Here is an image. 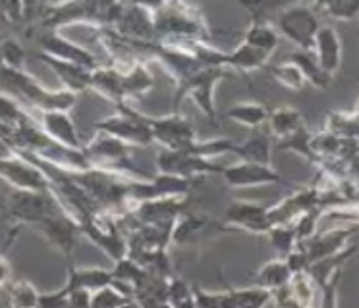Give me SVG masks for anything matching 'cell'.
<instances>
[{
    "instance_id": "36",
    "label": "cell",
    "mask_w": 359,
    "mask_h": 308,
    "mask_svg": "<svg viewBox=\"0 0 359 308\" xmlns=\"http://www.w3.org/2000/svg\"><path fill=\"white\" fill-rule=\"evenodd\" d=\"M313 8L338 22H350L359 15V0H313Z\"/></svg>"
},
{
    "instance_id": "21",
    "label": "cell",
    "mask_w": 359,
    "mask_h": 308,
    "mask_svg": "<svg viewBox=\"0 0 359 308\" xmlns=\"http://www.w3.org/2000/svg\"><path fill=\"white\" fill-rule=\"evenodd\" d=\"M122 79H124V71L116 66H97L95 69H91L89 89L99 92L101 97L114 102V104H122V102H126Z\"/></svg>"
},
{
    "instance_id": "17",
    "label": "cell",
    "mask_w": 359,
    "mask_h": 308,
    "mask_svg": "<svg viewBox=\"0 0 359 308\" xmlns=\"http://www.w3.org/2000/svg\"><path fill=\"white\" fill-rule=\"evenodd\" d=\"M39 123L43 131L48 137L60 143V145L74 148V150H83V141L79 137L78 127L68 114V110H45L39 112Z\"/></svg>"
},
{
    "instance_id": "29",
    "label": "cell",
    "mask_w": 359,
    "mask_h": 308,
    "mask_svg": "<svg viewBox=\"0 0 359 308\" xmlns=\"http://www.w3.org/2000/svg\"><path fill=\"white\" fill-rule=\"evenodd\" d=\"M304 125L305 120L302 112L292 106H282L273 110L271 115H269V122H266V127L271 131V135L278 139V141L290 137L292 133L302 130Z\"/></svg>"
},
{
    "instance_id": "2",
    "label": "cell",
    "mask_w": 359,
    "mask_h": 308,
    "mask_svg": "<svg viewBox=\"0 0 359 308\" xmlns=\"http://www.w3.org/2000/svg\"><path fill=\"white\" fill-rule=\"evenodd\" d=\"M0 87L2 91L8 92L10 97H14L20 102H24L29 108H35L37 112L45 110H68L76 104L78 94L68 91V89H47L45 85H41L32 74H27L24 69L16 68H0Z\"/></svg>"
},
{
    "instance_id": "5",
    "label": "cell",
    "mask_w": 359,
    "mask_h": 308,
    "mask_svg": "<svg viewBox=\"0 0 359 308\" xmlns=\"http://www.w3.org/2000/svg\"><path fill=\"white\" fill-rule=\"evenodd\" d=\"M60 204L56 202L53 192L29 191V189H12L4 200V212L12 223V237H16L22 227H37L45 218L56 212Z\"/></svg>"
},
{
    "instance_id": "24",
    "label": "cell",
    "mask_w": 359,
    "mask_h": 308,
    "mask_svg": "<svg viewBox=\"0 0 359 308\" xmlns=\"http://www.w3.org/2000/svg\"><path fill=\"white\" fill-rule=\"evenodd\" d=\"M112 270L97 268V266H70L66 274V284L64 287L70 289H87L95 291L102 285L112 284Z\"/></svg>"
},
{
    "instance_id": "18",
    "label": "cell",
    "mask_w": 359,
    "mask_h": 308,
    "mask_svg": "<svg viewBox=\"0 0 359 308\" xmlns=\"http://www.w3.org/2000/svg\"><path fill=\"white\" fill-rule=\"evenodd\" d=\"M311 52L315 54L320 68L325 69L328 76L334 77L336 71L342 66V38L338 35V31L330 25H320Z\"/></svg>"
},
{
    "instance_id": "48",
    "label": "cell",
    "mask_w": 359,
    "mask_h": 308,
    "mask_svg": "<svg viewBox=\"0 0 359 308\" xmlns=\"http://www.w3.org/2000/svg\"><path fill=\"white\" fill-rule=\"evenodd\" d=\"M60 2H66V0H47V6H56Z\"/></svg>"
},
{
    "instance_id": "8",
    "label": "cell",
    "mask_w": 359,
    "mask_h": 308,
    "mask_svg": "<svg viewBox=\"0 0 359 308\" xmlns=\"http://www.w3.org/2000/svg\"><path fill=\"white\" fill-rule=\"evenodd\" d=\"M156 168L164 174L186 177V179H201L205 176H220L224 166H219L217 162L196 153L194 148L188 150H166L156 156Z\"/></svg>"
},
{
    "instance_id": "20",
    "label": "cell",
    "mask_w": 359,
    "mask_h": 308,
    "mask_svg": "<svg viewBox=\"0 0 359 308\" xmlns=\"http://www.w3.org/2000/svg\"><path fill=\"white\" fill-rule=\"evenodd\" d=\"M39 58L47 64L50 71H55L56 77L62 81L64 89L76 92V94L89 89V85H91V69L83 68L79 64H74V62L58 60L55 56H48L45 52H39Z\"/></svg>"
},
{
    "instance_id": "23",
    "label": "cell",
    "mask_w": 359,
    "mask_h": 308,
    "mask_svg": "<svg viewBox=\"0 0 359 308\" xmlns=\"http://www.w3.org/2000/svg\"><path fill=\"white\" fill-rule=\"evenodd\" d=\"M273 58V54L259 50L255 46L248 43H240L234 50H230L226 56V68L238 74H250L255 69H263L269 66V60Z\"/></svg>"
},
{
    "instance_id": "31",
    "label": "cell",
    "mask_w": 359,
    "mask_h": 308,
    "mask_svg": "<svg viewBox=\"0 0 359 308\" xmlns=\"http://www.w3.org/2000/svg\"><path fill=\"white\" fill-rule=\"evenodd\" d=\"M290 277H292V272H290L288 264H286V258L278 256V258H273V260H266L257 270L253 284L261 285L269 291H276V289H280V287L288 284Z\"/></svg>"
},
{
    "instance_id": "14",
    "label": "cell",
    "mask_w": 359,
    "mask_h": 308,
    "mask_svg": "<svg viewBox=\"0 0 359 308\" xmlns=\"http://www.w3.org/2000/svg\"><path fill=\"white\" fill-rule=\"evenodd\" d=\"M224 225L230 230L248 231L253 235H266V231L273 227L269 218V206L248 200H238L226 208Z\"/></svg>"
},
{
    "instance_id": "19",
    "label": "cell",
    "mask_w": 359,
    "mask_h": 308,
    "mask_svg": "<svg viewBox=\"0 0 359 308\" xmlns=\"http://www.w3.org/2000/svg\"><path fill=\"white\" fill-rule=\"evenodd\" d=\"M112 29L130 41H155V27H153V14L143 8L124 6L122 15Z\"/></svg>"
},
{
    "instance_id": "41",
    "label": "cell",
    "mask_w": 359,
    "mask_h": 308,
    "mask_svg": "<svg viewBox=\"0 0 359 308\" xmlns=\"http://www.w3.org/2000/svg\"><path fill=\"white\" fill-rule=\"evenodd\" d=\"M327 130L342 139H358L359 141V118L353 112H332L328 114Z\"/></svg>"
},
{
    "instance_id": "51",
    "label": "cell",
    "mask_w": 359,
    "mask_h": 308,
    "mask_svg": "<svg viewBox=\"0 0 359 308\" xmlns=\"http://www.w3.org/2000/svg\"><path fill=\"white\" fill-rule=\"evenodd\" d=\"M236 2H240V0H236Z\"/></svg>"
},
{
    "instance_id": "27",
    "label": "cell",
    "mask_w": 359,
    "mask_h": 308,
    "mask_svg": "<svg viewBox=\"0 0 359 308\" xmlns=\"http://www.w3.org/2000/svg\"><path fill=\"white\" fill-rule=\"evenodd\" d=\"M358 253V246L355 245H348L342 251H338V253L330 254V256H325V258H320V260H315L309 264V276L313 277V281L317 284V287H323V285L327 284L330 277L334 276L336 272H340L342 266L346 262L351 260V256Z\"/></svg>"
},
{
    "instance_id": "1",
    "label": "cell",
    "mask_w": 359,
    "mask_h": 308,
    "mask_svg": "<svg viewBox=\"0 0 359 308\" xmlns=\"http://www.w3.org/2000/svg\"><path fill=\"white\" fill-rule=\"evenodd\" d=\"M120 0H66L56 6H45L41 25L45 29H60L66 25L86 23L97 29L114 27L122 15Z\"/></svg>"
},
{
    "instance_id": "46",
    "label": "cell",
    "mask_w": 359,
    "mask_h": 308,
    "mask_svg": "<svg viewBox=\"0 0 359 308\" xmlns=\"http://www.w3.org/2000/svg\"><path fill=\"white\" fill-rule=\"evenodd\" d=\"M166 0H120V4L124 6H135V8H143L147 10L151 14H155L158 8L163 6Z\"/></svg>"
},
{
    "instance_id": "10",
    "label": "cell",
    "mask_w": 359,
    "mask_h": 308,
    "mask_svg": "<svg viewBox=\"0 0 359 308\" xmlns=\"http://www.w3.org/2000/svg\"><path fill=\"white\" fill-rule=\"evenodd\" d=\"M0 179L12 189H29V191L48 189V179L43 174V169L16 150L0 158Z\"/></svg>"
},
{
    "instance_id": "16",
    "label": "cell",
    "mask_w": 359,
    "mask_h": 308,
    "mask_svg": "<svg viewBox=\"0 0 359 308\" xmlns=\"http://www.w3.org/2000/svg\"><path fill=\"white\" fill-rule=\"evenodd\" d=\"M353 235V225L351 223H334V225H325L323 230L309 237L299 245L309 256V262L320 260L325 256L342 251L350 245V239Z\"/></svg>"
},
{
    "instance_id": "4",
    "label": "cell",
    "mask_w": 359,
    "mask_h": 308,
    "mask_svg": "<svg viewBox=\"0 0 359 308\" xmlns=\"http://www.w3.org/2000/svg\"><path fill=\"white\" fill-rule=\"evenodd\" d=\"M232 74V69L224 66H207L197 69L186 79L176 83L174 99H172V112H180V104L186 99L196 102V106L201 110V114L217 123V106H215V89L220 81H224Z\"/></svg>"
},
{
    "instance_id": "32",
    "label": "cell",
    "mask_w": 359,
    "mask_h": 308,
    "mask_svg": "<svg viewBox=\"0 0 359 308\" xmlns=\"http://www.w3.org/2000/svg\"><path fill=\"white\" fill-rule=\"evenodd\" d=\"M228 308H259L273 302V291L261 285H250L243 289H226Z\"/></svg>"
},
{
    "instance_id": "43",
    "label": "cell",
    "mask_w": 359,
    "mask_h": 308,
    "mask_svg": "<svg viewBox=\"0 0 359 308\" xmlns=\"http://www.w3.org/2000/svg\"><path fill=\"white\" fill-rule=\"evenodd\" d=\"M0 58H2V66L6 68L24 69L25 66V50L20 41L14 37H6L0 41Z\"/></svg>"
},
{
    "instance_id": "22",
    "label": "cell",
    "mask_w": 359,
    "mask_h": 308,
    "mask_svg": "<svg viewBox=\"0 0 359 308\" xmlns=\"http://www.w3.org/2000/svg\"><path fill=\"white\" fill-rule=\"evenodd\" d=\"M273 135L269 127L253 130L251 135L242 143H236L232 154H236L240 160L261 162V164H271V154H273Z\"/></svg>"
},
{
    "instance_id": "49",
    "label": "cell",
    "mask_w": 359,
    "mask_h": 308,
    "mask_svg": "<svg viewBox=\"0 0 359 308\" xmlns=\"http://www.w3.org/2000/svg\"><path fill=\"white\" fill-rule=\"evenodd\" d=\"M353 114L359 118V100H358V104H355V108H353Z\"/></svg>"
},
{
    "instance_id": "7",
    "label": "cell",
    "mask_w": 359,
    "mask_h": 308,
    "mask_svg": "<svg viewBox=\"0 0 359 308\" xmlns=\"http://www.w3.org/2000/svg\"><path fill=\"white\" fill-rule=\"evenodd\" d=\"M118 112L97 122L95 130L122 139L132 146H149L155 143L149 127V115H143L128 106V102L116 104Z\"/></svg>"
},
{
    "instance_id": "13",
    "label": "cell",
    "mask_w": 359,
    "mask_h": 308,
    "mask_svg": "<svg viewBox=\"0 0 359 308\" xmlns=\"http://www.w3.org/2000/svg\"><path fill=\"white\" fill-rule=\"evenodd\" d=\"M37 230L66 258H72V254H74V251H76V246L79 243V237H81L79 223L70 214H66L62 208H58L56 212H53L48 218H45L37 225Z\"/></svg>"
},
{
    "instance_id": "35",
    "label": "cell",
    "mask_w": 359,
    "mask_h": 308,
    "mask_svg": "<svg viewBox=\"0 0 359 308\" xmlns=\"http://www.w3.org/2000/svg\"><path fill=\"white\" fill-rule=\"evenodd\" d=\"M128 304H135L133 299L128 293L120 287L118 284L102 285L99 289L91 293V302L89 307L93 308H114V307H128Z\"/></svg>"
},
{
    "instance_id": "15",
    "label": "cell",
    "mask_w": 359,
    "mask_h": 308,
    "mask_svg": "<svg viewBox=\"0 0 359 308\" xmlns=\"http://www.w3.org/2000/svg\"><path fill=\"white\" fill-rule=\"evenodd\" d=\"M41 52L48 54V56H55L58 60L74 62L79 64L87 69H95L97 66H101L97 56L91 50H87L86 46L74 43L68 37L60 35L56 29H47L39 37Z\"/></svg>"
},
{
    "instance_id": "6",
    "label": "cell",
    "mask_w": 359,
    "mask_h": 308,
    "mask_svg": "<svg viewBox=\"0 0 359 308\" xmlns=\"http://www.w3.org/2000/svg\"><path fill=\"white\" fill-rule=\"evenodd\" d=\"M274 27L282 37L297 46L299 50H311L317 31H319V15L317 10L302 2H294L282 8L274 18Z\"/></svg>"
},
{
    "instance_id": "9",
    "label": "cell",
    "mask_w": 359,
    "mask_h": 308,
    "mask_svg": "<svg viewBox=\"0 0 359 308\" xmlns=\"http://www.w3.org/2000/svg\"><path fill=\"white\" fill-rule=\"evenodd\" d=\"M149 127L155 143L166 150H188L197 145V133L186 115L172 112L168 115H149Z\"/></svg>"
},
{
    "instance_id": "37",
    "label": "cell",
    "mask_w": 359,
    "mask_h": 308,
    "mask_svg": "<svg viewBox=\"0 0 359 308\" xmlns=\"http://www.w3.org/2000/svg\"><path fill=\"white\" fill-rule=\"evenodd\" d=\"M269 71H271V76H273L274 79L282 85V87H286V89H290V91L299 92V91H304L305 87H307V79H305L304 71L297 68L294 62L288 60V58H286L284 62H280V64H274V66H271Z\"/></svg>"
},
{
    "instance_id": "44",
    "label": "cell",
    "mask_w": 359,
    "mask_h": 308,
    "mask_svg": "<svg viewBox=\"0 0 359 308\" xmlns=\"http://www.w3.org/2000/svg\"><path fill=\"white\" fill-rule=\"evenodd\" d=\"M24 18V0H0V25H16Z\"/></svg>"
},
{
    "instance_id": "34",
    "label": "cell",
    "mask_w": 359,
    "mask_h": 308,
    "mask_svg": "<svg viewBox=\"0 0 359 308\" xmlns=\"http://www.w3.org/2000/svg\"><path fill=\"white\" fill-rule=\"evenodd\" d=\"M4 299H6V304L10 307H39L41 293L35 289V285L27 279H18V281H12V284L6 287L4 291Z\"/></svg>"
},
{
    "instance_id": "33",
    "label": "cell",
    "mask_w": 359,
    "mask_h": 308,
    "mask_svg": "<svg viewBox=\"0 0 359 308\" xmlns=\"http://www.w3.org/2000/svg\"><path fill=\"white\" fill-rule=\"evenodd\" d=\"M209 220L203 218L201 214H196V212H184L176 218V222L172 225V243L176 245H186V243H191L199 237V233L207 227Z\"/></svg>"
},
{
    "instance_id": "39",
    "label": "cell",
    "mask_w": 359,
    "mask_h": 308,
    "mask_svg": "<svg viewBox=\"0 0 359 308\" xmlns=\"http://www.w3.org/2000/svg\"><path fill=\"white\" fill-rule=\"evenodd\" d=\"M166 304L168 307H196L194 287L180 276L166 277Z\"/></svg>"
},
{
    "instance_id": "47",
    "label": "cell",
    "mask_w": 359,
    "mask_h": 308,
    "mask_svg": "<svg viewBox=\"0 0 359 308\" xmlns=\"http://www.w3.org/2000/svg\"><path fill=\"white\" fill-rule=\"evenodd\" d=\"M25 4V18H32L35 14V10L39 6V0H24Z\"/></svg>"
},
{
    "instance_id": "12",
    "label": "cell",
    "mask_w": 359,
    "mask_h": 308,
    "mask_svg": "<svg viewBox=\"0 0 359 308\" xmlns=\"http://www.w3.org/2000/svg\"><path fill=\"white\" fill-rule=\"evenodd\" d=\"M135 146L128 145L122 139L97 131L95 137L83 146V153L91 162V166H104V168L126 169V162L130 160Z\"/></svg>"
},
{
    "instance_id": "26",
    "label": "cell",
    "mask_w": 359,
    "mask_h": 308,
    "mask_svg": "<svg viewBox=\"0 0 359 308\" xmlns=\"http://www.w3.org/2000/svg\"><path fill=\"white\" fill-rule=\"evenodd\" d=\"M122 85H124L126 102H130V100H140L143 99L145 94H149V91L153 89L155 77L149 71L145 60H141L140 58V60L133 62L132 66L124 71Z\"/></svg>"
},
{
    "instance_id": "42",
    "label": "cell",
    "mask_w": 359,
    "mask_h": 308,
    "mask_svg": "<svg viewBox=\"0 0 359 308\" xmlns=\"http://www.w3.org/2000/svg\"><path fill=\"white\" fill-rule=\"evenodd\" d=\"M27 112L8 92H0V133L25 120Z\"/></svg>"
},
{
    "instance_id": "28",
    "label": "cell",
    "mask_w": 359,
    "mask_h": 308,
    "mask_svg": "<svg viewBox=\"0 0 359 308\" xmlns=\"http://www.w3.org/2000/svg\"><path fill=\"white\" fill-rule=\"evenodd\" d=\"M243 43L255 46L259 50H265L269 54L276 52L278 43H280V33L276 31L273 22H263V20H251L250 27L243 33Z\"/></svg>"
},
{
    "instance_id": "30",
    "label": "cell",
    "mask_w": 359,
    "mask_h": 308,
    "mask_svg": "<svg viewBox=\"0 0 359 308\" xmlns=\"http://www.w3.org/2000/svg\"><path fill=\"white\" fill-rule=\"evenodd\" d=\"M288 60L294 62L297 68L304 71L307 85H313L315 89H327L328 85L332 83V76H328L327 71L320 68V64L311 50H299L297 48L290 54Z\"/></svg>"
},
{
    "instance_id": "50",
    "label": "cell",
    "mask_w": 359,
    "mask_h": 308,
    "mask_svg": "<svg viewBox=\"0 0 359 308\" xmlns=\"http://www.w3.org/2000/svg\"><path fill=\"white\" fill-rule=\"evenodd\" d=\"M0 68H2V58H0Z\"/></svg>"
},
{
    "instance_id": "11",
    "label": "cell",
    "mask_w": 359,
    "mask_h": 308,
    "mask_svg": "<svg viewBox=\"0 0 359 308\" xmlns=\"http://www.w3.org/2000/svg\"><path fill=\"white\" fill-rule=\"evenodd\" d=\"M220 176L230 189H250V187H263V185H292L271 164H261V162L240 160L238 164L222 169Z\"/></svg>"
},
{
    "instance_id": "40",
    "label": "cell",
    "mask_w": 359,
    "mask_h": 308,
    "mask_svg": "<svg viewBox=\"0 0 359 308\" xmlns=\"http://www.w3.org/2000/svg\"><path fill=\"white\" fill-rule=\"evenodd\" d=\"M266 237L271 241V245L274 246V251L278 253V256H286L290 251H294L299 245L294 222L274 223L273 227L266 231Z\"/></svg>"
},
{
    "instance_id": "3",
    "label": "cell",
    "mask_w": 359,
    "mask_h": 308,
    "mask_svg": "<svg viewBox=\"0 0 359 308\" xmlns=\"http://www.w3.org/2000/svg\"><path fill=\"white\" fill-rule=\"evenodd\" d=\"M158 41H211L212 31L205 15L186 0H166L153 14Z\"/></svg>"
},
{
    "instance_id": "45",
    "label": "cell",
    "mask_w": 359,
    "mask_h": 308,
    "mask_svg": "<svg viewBox=\"0 0 359 308\" xmlns=\"http://www.w3.org/2000/svg\"><path fill=\"white\" fill-rule=\"evenodd\" d=\"M14 270H12V262L6 256V253H0V293L6 291V287H8L14 279Z\"/></svg>"
},
{
    "instance_id": "38",
    "label": "cell",
    "mask_w": 359,
    "mask_h": 308,
    "mask_svg": "<svg viewBox=\"0 0 359 308\" xmlns=\"http://www.w3.org/2000/svg\"><path fill=\"white\" fill-rule=\"evenodd\" d=\"M313 135L311 131L307 127H302L297 130L296 133H292L290 137L280 139L278 141V150H288V153H296L299 156H304L305 160L317 162V154H315V148H313Z\"/></svg>"
},
{
    "instance_id": "25",
    "label": "cell",
    "mask_w": 359,
    "mask_h": 308,
    "mask_svg": "<svg viewBox=\"0 0 359 308\" xmlns=\"http://www.w3.org/2000/svg\"><path fill=\"white\" fill-rule=\"evenodd\" d=\"M226 120L234 123H240L248 130H261L266 127L271 110L257 100H248V102H236L226 110Z\"/></svg>"
}]
</instances>
